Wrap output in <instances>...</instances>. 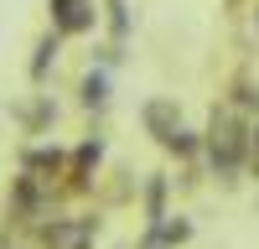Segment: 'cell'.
Wrapping results in <instances>:
<instances>
[{"instance_id":"6da1fadb","label":"cell","mask_w":259,"mask_h":249,"mask_svg":"<svg viewBox=\"0 0 259 249\" xmlns=\"http://www.w3.org/2000/svg\"><path fill=\"white\" fill-rule=\"evenodd\" d=\"M249 124L228 99L212 104L207 114V130H202V166L218 187H239V177L249 172Z\"/></svg>"},{"instance_id":"7a4b0ae2","label":"cell","mask_w":259,"mask_h":249,"mask_svg":"<svg viewBox=\"0 0 259 249\" xmlns=\"http://www.w3.org/2000/svg\"><path fill=\"white\" fill-rule=\"evenodd\" d=\"M47 11H52V31H62L68 42L99 31V0H47Z\"/></svg>"},{"instance_id":"3957f363","label":"cell","mask_w":259,"mask_h":249,"mask_svg":"<svg viewBox=\"0 0 259 249\" xmlns=\"http://www.w3.org/2000/svg\"><path fill=\"white\" fill-rule=\"evenodd\" d=\"M11 119L21 124V135H31V140H36V135H47L52 124L62 119V104H57L52 94H41V89H36V94L21 99V104H11Z\"/></svg>"},{"instance_id":"277c9868","label":"cell","mask_w":259,"mask_h":249,"mask_svg":"<svg viewBox=\"0 0 259 249\" xmlns=\"http://www.w3.org/2000/svg\"><path fill=\"white\" fill-rule=\"evenodd\" d=\"M21 166L26 172H36L41 182H62V172H68V145H52V140H26L21 145Z\"/></svg>"},{"instance_id":"5b68a950","label":"cell","mask_w":259,"mask_h":249,"mask_svg":"<svg viewBox=\"0 0 259 249\" xmlns=\"http://www.w3.org/2000/svg\"><path fill=\"white\" fill-rule=\"evenodd\" d=\"M177 124H182V104H177V94H150V99L140 104V130L156 140V145L177 130Z\"/></svg>"},{"instance_id":"8992f818","label":"cell","mask_w":259,"mask_h":249,"mask_svg":"<svg viewBox=\"0 0 259 249\" xmlns=\"http://www.w3.org/2000/svg\"><path fill=\"white\" fill-rule=\"evenodd\" d=\"M171 172H150V177H140V192H135V202H140V223H161L166 213H171Z\"/></svg>"},{"instance_id":"52a82bcc","label":"cell","mask_w":259,"mask_h":249,"mask_svg":"<svg viewBox=\"0 0 259 249\" xmlns=\"http://www.w3.org/2000/svg\"><path fill=\"white\" fill-rule=\"evenodd\" d=\"M109 104H114V78H109V68L89 62V73L78 78V109L83 114H109Z\"/></svg>"},{"instance_id":"ba28073f","label":"cell","mask_w":259,"mask_h":249,"mask_svg":"<svg viewBox=\"0 0 259 249\" xmlns=\"http://www.w3.org/2000/svg\"><path fill=\"white\" fill-rule=\"evenodd\" d=\"M62 42H68V36H62V31H41L36 36V47H31V62H26V78H31V89H47V83H52V73H57V57H62Z\"/></svg>"},{"instance_id":"9c48e42d","label":"cell","mask_w":259,"mask_h":249,"mask_svg":"<svg viewBox=\"0 0 259 249\" xmlns=\"http://www.w3.org/2000/svg\"><path fill=\"white\" fill-rule=\"evenodd\" d=\"M99 26L109 31V42H130L135 36V16L124 0H99Z\"/></svg>"},{"instance_id":"30bf717a","label":"cell","mask_w":259,"mask_h":249,"mask_svg":"<svg viewBox=\"0 0 259 249\" xmlns=\"http://www.w3.org/2000/svg\"><path fill=\"white\" fill-rule=\"evenodd\" d=\"M161 151H166V156H177L182 166H187V161H202V130H192V124H177V130L161 140Z\"/></svg>"},{"instance_id":"8fae6325","label":"cell","mask_w":259,"mask_h":249,"mask_svg":"<svg viewBox=\"0 0 259 249\" xmlns=\"http://www.w3.org/2000/svg\"><path fill=\"white\" fill-rule=\"evenodd\" d=\"M145 228H156L161 249H182V244H192V234H197V223H192L187 213H166L161 223H145Z\"/></svg>"},{"instance_id":"7c38bea8","label":"cell","mask_w":259,"mask_h":249,"mask_svg":"<svg viewBox=\"0 0 259 249\" xmlns=\"http://www.w3.org/2000/svg\"><path fill=\"white\" fill-rule=\"evenodd\" d=\"M223 99H228V104H233V109H239L244 119H259V83H254L249 73H239V78H233Z\"/></svg>"},{"instance_id":"4fadbf2b","label":"cell","mask_w":259,"mask_h":249,"mask_svg":"<svg viewBox=\"0 0 259 249\" xmlns=\"http://www.w3.org/2000/svg\"><path fill=\"white\" fill-rule=\"evenodd\" d=\"M124 47H130V42H104V47H94V62H99V68H119Z\"/></svg>"},{"instance_id":"5bb4252c","label":"cell","mask_w":259,"mask_h":249,"mask_svg":"<svg viewBox=\"0 0 259 249\" xmlns=\"http://www.w3.org/2000/svg\"><path fill=\"white\" fill-rule=\"evenodd\" d=\"M249 177H259V119L249 124Z\"/></svg>"},{"instance_id":"9a60e30c","label":"cell","mask_w":259,"mask_h":249,"mask_svg":"<svg viewBox=\"0 0 259 249\" xmlns=\"http://www.w3.org/2000/svg\"><path fill=\"white\" fill-rule=\"evenodd\" d=\"M73 249H94V234H83V239H78V244H73Z\"/></svg>"},{"instance_id":"2e32d148","label":"cell","mask_w":259,"mask_h":249,"mask_svg":"<svg viewBox=\"0 0 259 249\" xmlns=\"http://www.w3.org/2000/svg\"><path fill=\"white\" fill-rule=\"evenodd\" d=\"M0 249H21V244H11V239H0Z\"/></svg>"},{"instance_id":"e0dca14e","label":"cell","mask_w":259,"mask_h":249,"mask_svg":"<svg viewBox=\"0 0 259 249\" xmlns=\"http://www.w3.org/2000/svg\"><path fill=\"white\" fill-rule=\"evenodd\" d=\"M254 36H259V6H254Z\"/></svg>"},{"instance_id":"ac0fdd59","label":"cell","mask_w":259,"mask_h":249,"mask_svg":"<svg viewBox=\"0 0 259 249\" xmlns=\"http://www.w3.org/2000/svg\"><path fill=\"white\" fill-rule=\"evenodd\" d=\"M119 249H135V244H119Z\"/></svg>"}]
</instances>
